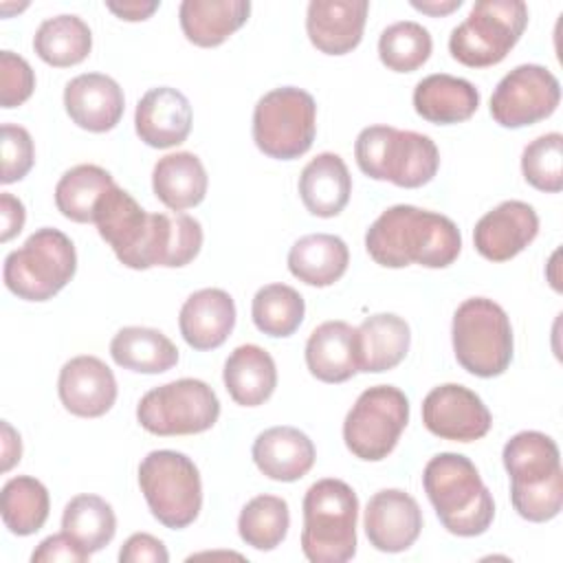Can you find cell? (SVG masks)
Instances as JSON below:
<instances>
[{
    "mask_svg": "<svg viewBox=\"0 0 563 563\" xmlns=\"http://www.w3.org/2000/svg\"><path fill=\"white\" fill-rule=\"evenodd\" d=\"M95 224L117 260L134 271L180 268L202 249V227L187 213H147L117 183L101 196Z\"/></svg>",
    "mask_w": 563,
    "mask_h": 563,
    "instance_id": "6da1fadb",
    "label": "cell"
},
{
    "mask_svg": "<svg viewBox=\"0 0 563 563\" xmlns=\"http://www.w3.org/2000/svg\"><path fill=\"white\" fill-rule=\"evenodd\" d=\"M365 249L385 268H405L409 264L446 268L462 251V235L457 224L442 213L413 205H394L367 229Z\"/></svg>",
    "mask_w": 563,
    "mask_h": 563,
    "instance_id": "7a4b0ae2",
    "label": "cell"
},
{
    "mask_svg": "<svg viewBox=\"0 0 563 563\" xmlns=\"http://www.w3.org/2000/svg\"><path fill=\"white\" fill-rule=\"evenodd\" d=\"M510 477V501L532 523L554 519L563 508V471L556 442L541 431L515 433L501 451Z\"/></svg>",
    "mask_w": 563,
    "mask_h": 563,
    "instance_id": "3957f363",
    "label": "cell"
},
{
    "mask_svg": "<svg viewBox=\"0 0 563 563\" xmlns=\"http://www.w3.org/2000/svg\"><path fill=\"white\" fill-rule=\"evenodd\" d=\"M422 486L440 523L451 534L477 537L490 528L495 501L466 455H433L422 471Z\"/></svg>",
    "mask_w": 563,
    "mask_h": 563,
    "instance_id": "277c9868",
    "label": "cell"
},
{
    "mask_svg": "<svg viewBox=\"0 0 563 563\" xmlns=\"http://www.w3.org/2000/svg\"><path fill=\"white\" fill-rule=\"evenodd\" d=\"M358 497L343 479L325 477L303 495L301 552L312 563H345L356 554Z\"/></svg>",
    "mask_w": 563,
    "mask_h": 563,
    "instance_id": "5b68a950",
    "label": "cell"
},
{
    "mask_svg": "<svg viewBox=\"0 0 563 563\" xmlns=\"http://www.w3.org/2000/svg\"><path fill=\"white\" fill-rule=\"evenodd\" d=\"M354 156L365 176L389 180L405 189L431 183L440 167V152L431 136L391 125L361 130L354 143Z\"/></svg>",
    "mask_w": 563,
    "mask_h": 563,
    "instance_id": "8992f818",
    "label": "cell"
},
{
    "mask_svg": "<svg viewBox=\"0 0 563 563\" xmlns=\"http://www.w3.org/2000/svg\"><path fill=\"white\" fill-rule=\"evenodd\" d=\"M77 271L73 240L53 227H42L4 257V286L24 301L53 299Z\"/></svg>",
    "mask_w": 563,
    "mask_h": 563,
    "instance_id": "52a82bcc",
    "label": "cell"
},
{
    "mask_svg": "<svg viewBox=\"0 0 563 563\" xmlns=\"http://www.w3.org/2000/svg\"><path fill=\"white\" fill-rule=\"evenodd\" d=\"M457 363L473 376L495 378L512 361V325L506 310L486 297L464 299L451 323Z\"/></svg>",
    "mask_w": 563,
    "mask_h": 563,
    "instance_id": "ba28073f",
    "label": "cell"
},
{
    "mask_svg": "<svg viewBox=\"0 0 563 563\" xmlns=\"http://www.w3.org/2000/svg\"><path fill=\"white\" fill-rule=\"evenodd\" d=\"M139 486L154 519L165 528H187L202 508L198 466L180 451H150L139 464Z\"/></svg>",
    "mask_w": 563,
    "mask_h": 563,
    "instance_id": "9c48e42d",
    "label": "cell"
},
{
    "mask_svg": "<svg viewBox=\"0 0 563 563\" xmlns=\"http://www.w3.org/2000/svg\"><path fill=\"white\" fill-rule=\"evenodd\" d=\"M528 24L521 0H479L449 35V53L468 68L499 64L519 42Z\"/></svg>",
    "mask_w": 563,
    "mask_h": 563,
    "instance_id": "30bf717a",
    "label": "cell"
},
{
    "mask_svg": "<svg viewBox=\"0 0 563 563\" xmlns=\"http://www.w3.org/2000/svg\"><path fill=\"white\" fill-rule=\"evenodd\" d=\"M317 134V103L297 86H282L255 103L253 141L260 152L277 161L303 156Z\"/></svg>",
    "mask_w": 563,
    "mask_h": 563,
    "instance_id": "8fae6325",
    "label": "cell"
},
{
    "mask_svg": "<svg viewBox=\"0 0 563 563\" xmlns=\"http://www.w3.org/2000/svg\"><path fill=\"white\" fill-rule=\"evenodd\" d=\"M220 416L216 391L198 378H178L150 389L136 407L139 424L154 435H194L209 431Z\"/></svg>",
    "mask_w": 563,
    "mask_h": 563,
    "instance_id": "7c38bea8",
    "label": "cell"
},
{
    "mask_svg": "<svg viewBox=\"0 0 563 563\" xmlns=\"http://www.w3.org/2000/svg\"><path fill=\"white\" fill-rule=\"evenodd\" d=\"M409 422V400L394 385L367 387L343 420L347 451L365 462L385 460Z\"/></svg>",
    "mask_w": 563,
    "mask_h": 563,
    "instance_id": "4fadbf2b",
    "label": "cell"
},
{
    "mask_svg": "<svg viewBox=\"0 0 563 563\" xmlns=\"http://www.w3.org/2000/svg\"><path fill=\"white\" fill-rule=\"evenodd\" d=\"M561 101L559 79L539 64H521L501 77L490 97V114L501 128H526L548 119Z\"/></svg>",
    "mask_w": 563,
    "mask_h": 563,
    "instance_id": "5bb4252c",
    "label": "cell"
},
{
    "mask_svg": "<svg viewBox=\"0 0 563 563\" xmlns=\"http://www.w3.org/2000/svg\"><path fill=\"white\" fill-rule=\"evenodd\" d=\"M422 422L429 433L442 440L473 442L490 431L493 416L473 389L444 383L424 396Z\"/></svg>",
    "mask_w": 563,
    "mask_h": 563,
    "instance_id": "9a60e30c",
    "label": "cell"
},
{
    "mask_svg": "<svg viewBox=\"0 0 563 563\" xmlns=\"http://www.w3.org/2000/svg\"><path fill=\"white\" fill-rule=\"evenodd\" d=\"M363 528L369 545L378 552H405L420 537L422 510L409 493L400 488H383L369 497Z\"/></svg>",
    "mask_w": 563,
    "mask_h": 563,
    "instance_id": "2e32d148",
    "label": "cell"
},
{
    "mask_svg": "<svg viewBox=\"0 0 563 563\" xmlns=\"http://www.w3.org/2000/svg\"><path fill=\"white\" fill-rule=\"evenodd\" d=\"M539 233V216L523 200H504L484 213L473 229V244L488 262H508Z\"/></svg>",
    "mask_w": 563,
    "mask_h": 563,
    "instance_id": "e0dca14e",
    "label": "cell"
},
{
    "mask_svg": "<svg viewBox=\"0 0 563 563\" xmlns=\"http://www.w3.org/2000/svg\"><path fill=\"white\" fill-rule=\"evenodd\" d=\"M57 394L73 416L99 418L108 413L117 400V378L101 358L81 354L62 365Z\"/></svg>",
    "mask_w": 563,
    "mask_h": 563,
    "instance_id": "ac0fdd59",
    "label": "cell"
},
{
    "mask_svg": "<svg viewBox=\"0 0 563 563\" xmlns=\"http://www.w3.org/2000/svg\"><path fill=\"white\" fill-rule=\"evenodd\" d=\"M64 108L75 125L88 132H108L117 128L125 110L121 86L103 73H84L64 88Z\"/></svg>",
    "mask_w": 563,
    "mask_h": 563,
    "instance_id": "d6986e66",
    "label": "cell"
},
{
    "mask_svg": "<svg viewBox=\"0 0 563 563\" xmlns=\"http://www.w3.org/2000/svg\"><path fill=\"white\" fill-rule=\"evenodd\" d=\"M367 0H312L306 11V33L325 55H345L363 40Z\"/></svg>",
    "mask_w": 563,
    "mask_h": 563,
    "instance_id": "ffe728a7",
    "label": "cell"
},
{
    "mask_svg": "<svg viewBox=\"0 0 563 563\" xmlns=\"http://www.w3.org/2000/svg\"><path fill=\"white\" fill-rule=\"evenodd\" d=\"M134 128L150 147L167 150L180 145L191 132L189 99L172 86L150 88L136 103Z\"/></svg>",
    "mask_w": 563,
    "mask_h": 563,
    "instance_id": "44dd1931",
    "label": "cell"
},
{
    "mask_svg": "<svg viewBox=\"0 0 563 563\" xmlns=\"http://www.w3.org/2000/svg\"><path fill=\"white\" fill-rule=\"evenodd\" d=\"M235 325L233 297L222 288H202L189 295L178 314L185 343L198 352L220 347Z\"/></svg>",
    "mask_w": 563,
    "mask_h": 563,
    "instance_id": "7402d4cb",
    "label": "cell"
},
{
    "mask_svg": "<svg viewBox=\"0 0 563 563\" xmlns=\"http://www.w3.org/2000/svg\"><path fill=\"white\" fill-rule=\"evenodd\" d=\"M251 455L268 479L297 482L312 468L317 451L303 431L282 424L262 431L253 442Z\"/></svg>",
    "mask_w": 563,
    "mask_h": 563,
    "instance_id": "603a6c76",
    "label": "cell"
},
{
    "mask_svg": "<svg viewBox=\"0 0 563 563\" xmlns=\"http://www.w3.org/2000/svg\"><path fill=\"white\" fill-rule=\"evenodd\" d=\"M358 372L380 374L394 369L409 352L411 330L407 321L394 312L367 317L354 334Z\"/></svg>",
    "mask_w": 563,
    "mask_h": 563,
    "instance_id": "cb8c5ba5",
    "label": "cell"
},
{
    "mask_svg": "<svg viewBox=\"0 0 563 563\" xmlns=\"http://www.w3.org/2000/svg\"><path fill=\"white\" fill-rule=\"evenodd\" d=\"M299 198L317 218L339 216L352 194V176L345 161L334 152L317 154L299 176Z\"/></svg>",
    "mask_w": 563,
    "mask_h": 563,
    "instance_id": "d4e9b609",
    "label": "cell"
},
{
    "mask_svg": "<svg viewBox=\"0 0 563 563\" xmlns=\"http://www.w3.org/2000/svg\"><path fill=\"white\" fill-rule=\"evenodd\" d=\"M477 108L479 92L462 77L435 73L420 79L413 88V110L429 123H462L471 119Z\"/></svg>",
    "mask_w": 563,
    "mask_h": 563,
    "instance_id": "484cf974",
    "label": "cell"
},
{
    "mask_svg": "<svg viewBox=\"0 0 563 563\" xmlns=\"http://www.w3.org/2000/svg\"><path fill=\"white\" fill-rule=\"evenodd\" d=\"M356 328L345 321H323L306 343V365L321 383H345L358 372Z\"/></svg>",
    "mask_w": 563,
    "mask_h": 563,
    "instance_id": "4316f807",
    "label": "cell"
},
{
    "mask_svg": "<svg viewBox=\"0 0 563 563\" xmlns=\"http://www.w3.org/2000/svg\"><path fill=\"white\" fill-rule=\"evenodd\" d=\"M251 13L249 0H183L178 9L185 37L202 48L220 46Z\"/></svg>",
    "mask_w": 563,
    "mask_h": 563,
    "instance_id": "83f0119b",
    "label": "cell"
},
{
    "mask_svg": "<svg viewBox=\"0 0 563 563\" xmlns=\"http://www.w3.org/2000/svg\"><path fill=\"white\" fill-rule=\"evenodd\" d=\"M222 380L238 405L257 407L273 396L277 387V367L264 347L246 343L238 345L224 361Z\"/></svg>",
    "mask_w": 563,
    "mask_h": 563,
    "instance_id": "f1b7e54d",
    "label": "cell"
},
{
    "mask_svg": "<svg viewBox=\"0 0 563 563\" xmlns=\"http://www.w3.org/2000/svg\"><path fill=\"white\" fill-rule=\"evenodd\" d=\"M209 178L202 161L194 152H174L156 161L152 169V189L172 211H185L200 205L207 196Z\"/></svg>",
    "mask_w": 563,
    "mask_h": 563,
    "instance_id": "f546056e",
    "label": "cell"
},
{
    "mask_svg": "<svg viewBox=\"0 0 563 563\" xmlns=\"http://www.w3.org/2000/svg\"><path fill=\"white\" fill-rule=\"evenodd\" d=\"M350 264L347 244L332 233L299 238L288 251V271L308 286L325 288L339 282Z\"/></svg>",
    "mask_w": 563,
    "mask_h": 563,
    "instance_id": "4dcf8cb0",
    "label": "cell"
},
{
    "mask_svg": "<svg viewBox=\"0 0 563 563\" xmlns=\"http://www.w3.org/2000/svg\"><path fill=\"white\" fill-rule=\"evenodd\" d=\"M110 356L123 369L163 374L178 363V347L156 328L128 325L112 336Z\"/></svg>",
    "mask_w": 563,
    "mask_h": 563,
    "instance_id": "1f68e13d",
    "label": "cell"
},
{
    "mask_svg": "<svg viewBox=\"0 0 563 563\" xmlns=\"http://www.w3.org/2000/svg\"><path fill=\"white\" fill-rule=\"evenodd\" d=\"M92 48V33L88 24L73 13L48 18L40 24L33 37L35 55L55 68L81 64Z\"/></svg>",
    "mask_w": 563,
    "mask_h": 563,
    "instance_id": "d6a6232c",
    "label": "cell"
},
{
    "mask_svg": "<svg viewBox=\"0 0 563 563\" xmlns=\"http://www.w3.org/2000/svg\"><path fill=\"white\" fill-rule=\"evenodd\" d=\"M114 185L108 169L99 165H75L55 185L57 211L73 222H95V211L101 196Z\"/></svg>",
    "mask_w": 563,
    "mask_h": 563,
    "instance_id": "836d02e7",
    "label": "cell"
},
{
    "mask_svg": "<svg viewBox=\"0 0 563 563\" xmlns=\"http://www.w3.org/2000/svg\"><path fill=\"white\" fill-rule=\"evenodd\" d=\"M62 530L88 554L103 550L117 532L112 506L99 495H75L62 515Z\"/></svg>",
    "mask_w": 563,
    "mask_h": 563,
    "instance_id": "e575fe53",
    "label": "cell"
},
{
    "mask_svg": "<svg viewBox=\"0 0 563 563\" xmlns=\"http://www.w3.org/2000/svg\"><path fill=\"white\" fill-rule=\"evenodd\" d=\"M51 499L46 486L31 477H11L0 493V515L9 532L18 537L35 534L48 519Z\"/></svg>",
    "mask_w": 563,
    "mask_h": 563,
    "instance_id": "d590c367",
    "label": "cell"
},
{
    "mask_svg": "<svg viewBox=\"0 0 563 563\" xmlns=\"http://www.w3.org/2000/svg\"><path fill=\"white\" fill-rule=\"evenodd\" d=\"M290 512L286 499L277 495H257L242 508L238 517L240 539L253 550H275L288 534Z\"/></svg>",
    "mask_w": 563,
    "mask_h": 563,
    "instance_id": "8d00e7d4",
    "label": "cell"
},
{
    "mask_svg": "<svg viewBox=\"0 0 563 563\" xmlns=\"http://www.w3.org/2000/svg\"><path fill=\"white\" fill-rule=\"evenodd\" d=\"M303 297L286 284L262 286L251 303V317L260 332L268 336H290L303 321Z\"/></svg>",
    "mask_w": 563,
    "mask_h": 563,
    "instance_id": "74e56055",
    "label": "cell"
},
{
    "mask_svg": "<svg viewBox=\"0 0 563 563\" xmlns=\"http://www.w3.org/2000/svg\"><path fill=\"white\" fill-rule=\"evenodd\" d=\"M431 33L411 20L389 24L378 37V57L394 73H413L431 55Z\"/></svg>",
    "mask_w": 563,
    "mask_h": 563,
    "instance_id": "f35d334b",
    "label": "cell"
},
{
    "mask_svg": "<svg viewBox=\"0 0 563 563\" xmlns=\"http://www.w3.org/2000/svg\"><path fill=\"white\" fill-rule=\"evenodd\" d=\"M521 174L534 189L559 194L563 189V136L550 132L530 141L521 152Z\"/></svg>",
    "mask_w": 563,
    "mask_h": 563,
    "instance_id": "ab89813d",
    "label": "cell"
},
{
    "mask_svg": "<svg viewBox=\"0 0 563 563\" xmlns=\"http://www.w3.org/2000/svg\"><path fill=\"white\" fill-rule=\"evenodd\" d=\"M0 145H2V176H0V180L4 185L22 180L35 163V147H33V139H31L29 130L22 128V125L4 123Z\"/></svg>",
    "mask_w": 563,
    "mask_h": 563,
    "instance_id": "60d3db41",
    "label": "cell"
},
{
    "mask_svg": "<svg viewBox=\"0 0 563 563\" xmlns=\"http://www.w3.org/2000/svg\"><path fill=\"white\" fill-rule=\"evenodd\" d=\"M33 90L35 73L31 64L11 51H0V106L7 110L18 108Z\"/></svg>",
    "mask_w": 563,
    "mask_h": 563,
    "instance_id": "b9f144b4",
    "label": "cell"
},
{
    "mask_svg": "<svg viewBox=\"0 0 563 563\" xmlns=\"http://www.w3.org/2000/svg\"><path fill=\"white\" fill-rule=\"evenodd\" d=\"M90 554L81 550L64 530L59 534H51L33 550V563H84Z\"/></svg>",
    "mask_w": 563,
    "mask_h": 563,
    "instance_id": "7bdbcfd3",
    "label": "cell"
},
{
    "mask_svg": "<svg viewBox=\"0 0 563 563\" xmlns=\"http://www.w3.org/2000/svg\"><path fill=\"white\" fill-rule=\"evenodd\" d=\"M121 563H167L169 552L161 539L147 532H136L125 539L119 550Z\"/></svg>",
    "mask_w": 563,
    "mask_h": 563,
    "instance_id": "ee69618b",
    "label": "cell"
},
{
    "mask_svg": "<svg viewBox=\"0 0 563 563\" xmlns=\"http://www.w3.org/2000/svg\"><path fill=\"white\" fill-rule=\"evenodd\" d=\"M0 218H2V229H0V242H9L15 238L26 220V211L20 198H15L9 191L0 194Z\"/></svg>",
    "mask_w": 563,
    "mask_h": 563,
    "instance_id": "f6af8a7d",
    "label": "cell"
},
{
    "mask_svg": "<svg viewBox=\"0 0 563 563\" xmlns=\"http://www.w3.org/2000/svg\"><path fill=\"white\" fill-rule=\"evenodd\" d=\"M161 2H139V0H132V2H106L108 11H112L117 18L125 20V22H141V20H147L156 9H158Z\"/></svg>",
    "mask_w": 563,
    "mask_h": 563,
    "instance_id": "bcb514c9",
    "label": "cell"
},
{
    "mask_svg": "<svg viewBox=\"0 0 563 563\" xmlns=\"http://www.w3.org/2000/svg\"><path fill=\"white\" fill-rule=\"evenodd\" d=\"M22 455V442L20 435L13 431V427L2 420V471H9L15 462H20Z\"/></svg>",
    "mask_w": 563,
    "mask_h": 563,
    "instance_id": "7dc6e473",
    "label": "cell"
},
{
    "mask_svg": "<svg viewBox=\"0 0 563 563\" xmlns=\"http://www.w3.org/2000/svg\"><path fill=\"white\" fill-rule=\"evenodd\" d=\"M411 7L427 13V15H433V18H440V15H449L451 11L460 9L462 7V0H411Z\"/></svg>",
    "mask_w": 563,
    "mask_h": 563,
    "instance_id": "c3c4849f",
    "label": "cell"
}]
</instances>
